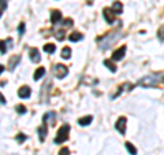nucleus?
Listing matches in <instances>:
<instances>
[{"label":"nucleus","mask_w":164,"mask_h":155,"mask_svg":"<svg viewBox=\"0 0 164 155\" xmlns=\"http://www.w3.org/2000/svg\"><path fill=\"white\" fill-rule=\"evenodd\" d=\"M18 33H19V36H23V33H25V24H23V22H21V24H19Z\"/></svg>","instance_id":"25"},{"label":"nucleus","mask_w":164,"mask_h":155,"mask_svg":"<svg viewBox=\"0 0 164 155\" xmlns=\"http://www.w3.org/2000/svg\"><path fill=\"white\" fill-rule=\"evenodd\" d=\"M48 119H51V124L54 125V124H55V113H54V111H51V113H47V114H45V115L42 117V122L47 124Z\"/></svg>","instance_id":"16"},{"label":"nucleus","mask_w":164,"mask_h":155,"mask_svg":"<svg viewBox=\"0 0 164 155\" xmlns=\"http://www.w3.org/2000/svg\"><path fill=\"white\" fill-rule=\"evenodd\" d=\"M0 103H2V105H4V103H6V100H4V98H3V95H2V93H0Z\"/></svg>","instance_id":"30"},{"label":"nucleus","mask_w":164,"mask_h":155,"mask_svg":"<svg viewBox=\"0 0 164 155\" xmlns=\"http://www.w3.org/2000/svg\"><path fill=\"white\" fill-rule=\"evenodd\" d=\"M70 57H71V50L69 47H64L62 51V58L63 59H70Z\"/></svg>","instance_id":"21"},{"label":"nucleus","mask_w":164,"mask_h":155,"mask_svg":"<svg viewBox=\"0 0 164 155\" xmlns=\"http://www.w3.org/2000/svg\"><path fill=\"white\" fill-rule=\"evenodd\" d=\"M60 21H62V12L57 11V10H54L52 14H51V22L55 25V24H57V22H60Z\"/></svg>","instance_id":"10"},{"label":"nucleus","mask_w":164,"mask_h":155,"mask_svg":"<svg viewBox=\"0 0 164 155\" xmlns=\"http://www.w3.org/2000/svg\"><path fill=\"white\" fill-rule=\"evenodd\" d=\"M55 74H56V77L59 78H64L66 76H67V73H69V69L66 67L64 65H56L54 69Z\"/></svg>","instance_id":"4"},{"label":"nucleus","mask_w":164,"mask_h":155,"mask_svg":"<svg viewBox=\"0 0 164 155\" xmlns=\"http://www.w3.org/2000/svg\"><path fill=\"white\" fill-rule=\"evenodd\" d=\"M82 33H78V32H74V33H71L69 36V40L71 43H75V41H79V40H82Z\"/></svg>","instance_id":"14"},{"label":"nucleus","mask_w":164,"mask_h":155,"mask_svg":"<svg viewBox=\"0 0 164 155\" xmlns=\"http://www.w3.org/2000/svg\"><path fill=\"white\" fill-rule=\"evenodd\" d=\"M15 110H17V113H19V114H25V113H26V107H25L23 105H18L17 107H15Z\"/></svg>","instance_id":"22"},{"label":"nucleus","mask_w":164,"mask_h":155,"mask_svg":"<svg viewBox=\"0 0 164 155\" xmlns=\"http://www.w3.org/2000/svg\"><path fill=\"white\" fill-rule=\"evenodd\" d=\"M104 66H107V67L110 69V70H111V72H112V73H115V72H116V66H115V65H113V63H112V60H110V59H105V60H104Z\"/></svg>","instance_id":"20"},{"label":"nucleus","mask_w":164,"mask_h":155,"mask_svg":"<svg viewBox=\"0 0 164 155\" xmlns=\"http://www.w3.org/2000/svg\"><path fill=\"white\" fill-rule=\"evenodd\" d=\"M29 57H30V59H32L34 63H39L40 60H41V57H40V51L37 50V48H32V50H30Z\"/></svg>","instance_id":"9"},{"label":"nucleus","mask_w":164,"mask_h":155,"mask_svg":"<svg viewBox=\"0 0 164 155\" xmlns=\"http://www.w3.org/2000/svg\"><path fill=\"white\" fill-rule=\"evenodd\" d=\"M118 37H120V34H116V36H115V32L110 33V37L108 36L104 37V41H103V44H100V48H101V50H107L108 47H111V44H112L113 41H116Z\"/></svg>","instance_id":"3"},{"label":"nucleus","mask_w":164,"mask_h":155,"mask_svg":"<svg viewBox=\"0 0 164 155\" xmlns=\"http://www.w3.org/2000/svg\"><path fill=\"white\" fill-rule=\"evenodd\" d=\"M30 95H32V89H30L29 87H26V85H25V87H21V88H19L18 96H19L21 99H27Z\"/></svg>","instance_id":"8"},{"label":"nucleus","mask_w":164,"mask_h":155,"mask_svg":"<svg viewBox=\"0 0 164 155\" xmlns=\"http://www.w3.org/2000/svg\"><path fill=\"white\" fill-rule=\"evenodd\" d=\"M64 25H66V26H73V19L67 18V19L64 21Z\"/></svg>","instance_id":"29"},{"label":"nucleus","mask_w":164,"mask_h":155,"mask_svg":"<svg viewBox=\"0 0 164 155\" xmlns=\"http://www.w3.org/2000/svg\"><path fill=\"white\" fill-rule=\"evenodd\" d=\"M161 81H163L161 76H146V77H142L138 81L137 85L144 88H152V87H157Z\"/></svg>","instance_id":"1"},{"label":"nucleus","mask_w":164,"mask_h":155,"mask_svg":"<svg viewBox=\"0 0 164 155\" xmlns=\"http://www.w3.org/2000/svg\"><path fill=\"white\" fill-rule=\"evenodd\" d=\"M55 36H56L57 40L63 41V40H64V32H63V30H59V32H56V34H55Z\"/></svg>","instance_id":"24"},{"label":"nucleus","mask_w":164,"mask_h":155,"mask_svg":"<svg viewBox=\"0 0 164 155\" xmlns=\"http://www.w3.org/2000/svg\"><path fill=\"white\" fill-rule=\"evenodd\" d=\"M125 147H126V150L128 151V154H130V155H137V148H135V147L133 146L130 141H126Z\"/></svg>","instance_id":"15"},{"label":"nucleus","mask_w":164,"mask_h":155,"mask_svg":"<svg viewBox=\"0 0 164 155\" xmlns=\"http://www.w3.org/2000/svg\"><path fill=\"white\" fill-rule=\"evenodd\" d=\"M103 15H104V19L108 24H113V21H115V14H113V11L111 8L103 10Z\"/></svg>","instance_id":"6"},{"label":"nucleus","mask_w":164,"mask_h":155,"mask_svg":"<svg viewBox=\"0 0 164 155\" xmlns=\"http://www.w3.org/2000/svg\"><path fill=\"white\" fill-rule=\"evenodd\" d=\"M21 60V57H12L11 58V60H10V63H8V66H10V70H14L15 69V66H17V63Z\"/></svg>","instance_id":"18"},{"label":"nucleus","mask_w":164,"mask_h":155,"mask_svg":"<svg viewBox=\"0 0 164 155\" xmlns=\"http://www.w3.org/2000/svg\"><path fill=\"white\" fill-rule=\"evenodd\" d=\"M126 122H127V119H126L125 117H120L116 121V124H115V128H116V131L119 132L120 134L126 133Z\"/></svg>","instance_id":"5"},{"label":"nucleus","mask_w":164,"mask_h":155,"mask_svg":"<svg viewBox=\"0 0 164 155\" xmlns=\"http://www.w3.org/2000/svg\"><path fill=\"white\" fill-rule=\"evenodd\" d=\"M44 74H45V69L44 67H39L36 72H34V80L39 81L40 78L44 77Z\"/></svg>","instance_id":"17"},{"label":"nucleus","mask_w":164,"mask_h":155,"mask_svg":"<svg viewBox=\"0 0 164 155\" xmlns=\"http://www.w3.org/2000/svg\"><path fill=\"white\" fill-rule=\"evenodd\" d=\"M47 124H42L41 126L39 128V137H40V141H44L45 140V137H47Z\"/></svg>","instance_id":"11"},{"label":"nucleus","mask_w":164,"mask_h":155,"mask_svg":"<svg viewBox=\"0 0 164 155\" xmlns=\"http://www.w3.org/2000/svg\"><path fill=\"white\" fill-rule=\"evenodd\" d=\"M0 52H2V54H6L7 52V45L3 40H0Z\"/></svg>","instance_id":"23"},{"label":"nucleus","mask_w":164,"mask_h":155,"mask_svg":"<svg viewBox=\"0 0 164 155\" xmlns=\"http://www.w3.org/2000/svg\"><path fill=\"white\" fill-rule=\"evenodd\" d=\"M69 132H70V126L69 125H63L62 128L57 131V134H56V137H55L54 143L55 144H60V143H63V141H66L67 139H69Z\"/></svg>","instance_id":"2"},{"label":"nucleus","mask_w":164,"mask_h":155,"mask_svg":"<svg viewBox=\"0 0 164 155\" xmlns=\"http://www.w3.org/2000/svg\"><path fill=\"white\" fill-rule=\"evenodd\" d=\"M93 121V117L92 115H88V117H82V118H79V121H78V124H79L81 126H88L90 125Z\"/></svg>","instance_id":"12"},{"label":"nucleus","mask_w":164,"mask_h":155,"mask_svg":"<svg viewBox=\"0 0 164 155\" xmlns=\"http://www.w3.org/2000/svg\"><path fill=\"white\" fill-rule=\"evenodd\" d=\"M25 140H26V136H25L23 133H19L18 136H17V141H18V143H23Z\"/></svg>","instance_id":"26"},{"label":"nucleus","mask_w":164,"mask_h":155,"mask_svg":"<svg viewBox=\"0 0 164 155\" xmlns=\"http://www.w3.org/2000/svg\"><path fill=\"white\" fill-rule=\"evenodd\" d=\"M6 7H7V2H6V0H0V10L3 11Z\"/></svg>","instance_id":"28"},{"label":"nucleus","mask_w":164,"mask_h":155,"mask_svg":"<svg viewBox=\"0 0 164 155\" xmlns=\"http://www.w3.org/2000/svg\"><path fill=\"white\" fill-rule=\"evenodd\" d=\"M3 72H4V66H3V65H0V74H2Z\"/></svg>","instance_id":"31"},{"label":"nucleus","mask_w":164,"mask_h":155,"mask_svg":"<svg viewBox=\"0 0 164 155\" xmlns=\"http://www.w3.org/2000/svg\"><path fill=\"white\" fill-rule=\"evenodd\" d=\"M59 155H70V150L67 147H64V148H62L59 151Z\"/></svg>","instance_id":"27"},{"label":"nucleus","mask_w":164,"mask_h":155,"mask_svg":"<svg viewBox=\"0 0 164 155\" xmlns=\"http://www.w3.org/2000/svg\"><path fill=\"white\" fill-rule=\"evenodd\" d=\"M112 11L113 14H122L123 12V6L120 2H115V3L112 4Z\"/></svg>","instance_id":"13"},{"label":"nucleus","mask_w":164,"mask_h":155,"mask_svg":"<svg viewBox=\"0 0 164 155\" xmlns=\"http://www.w3.org/2000/svg\"><path fill=\"white\" fill-rule=\"evenodd\" d=\"M44 51L45 52H48V54H54L55 51H56V47H55V44H45L44 45Z\"/></svg>","instance_id":"19"},{"label":"nucleus","mask_w":164,"mask_h":155,"mask_svg":"<svg viewBox=\"0 0 164 155\" xmlns=\"http://www.w3.org/2000/svg\"><path fill=\"white\" fill-rule=\"evenodd\" d=\"M125 55H126V47L123 45V47H120L119 50H116L112 54V60H120V59H123Z\"/></svg>","instance_id":"7"},{"label":"nucleus","mask_w":164,"mask_h":155,"mask_svg":"<svg viewBox=\"0 0 164 155\" xmlns=\"http://www.w3.org/2000/svg\"><path fill=\"white\" fill-rule=\"evenodd\" d=\"M2 14H3V11H2V10H0V17H2Z\"/></svg>","instance_id":"32"}]
</instances>
